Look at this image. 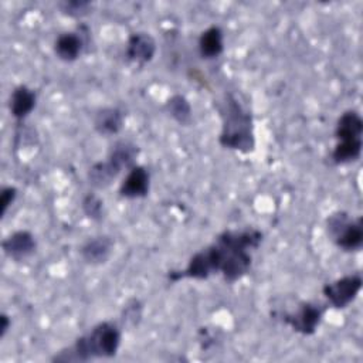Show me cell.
<instances>
[{
	"label": "cell",
	"instance_id": "obj_1",
	"mask_svg": "<svg viewBox=\"0 0 363 363\" xmlns=\"http://www.w3.org/2000/svg\"><path fill=\"white\" fill-rule=\"evenodd\" d=\"M262 240L264 233L255 227L224 230L211 244L196 251L183 269L169 271L167 279L170 282L204 281L214 274H221L225 282L234 284L250 272L252 252Z\"/></svg>",
	"mask_w": 363,
	"mask_h": 363
},
{
	"label": "cell",
	"instance_id": "obj_2",
	"mask_svg": "<svg viewBox=\"0 0 363 363\" xmlns=\"http://www.w3.org/2000/svg\"><path fill=\"white\" fill-rule=\"evenodd\" d=\"M122 343V328L113 320H102L94 325L71 345L51 356L55 363H82L116 356Z\"/></svg>",
	"mask_w": 363,
	"mask_h": 363
},
{
	"label": "cell",
	"instance_id": "obj_3",
	"mask_svg": "<svg viewBox=\"0 0 363 363\" xmlns=\"http://www.w3.org/2000/svg\"><path fill=\"white\" fill-rule=\"evenodd\" d=\"M221 130L218 143L224 149L248 155L255 149L254 121L251 112L234 94H225L220 105Z\"/></svg>",
	"mask_w": 363,
	"mask_h": 363
},
{
	"label": "cell",
	"instance_id": "obj_4",
	"mask_svg": "<svg viewBox=\"0 0 363 363\" xmlns=\"http://www.w3.org/2000/svg\"><path fill=\"white\" fill-rule=\"evenodd\" d=\"M326 234L330 241L343 252L360 251L363 245L362 217H352L345 210H336L326 217Z\"/></svg>",
	"mask_w": 363,
	"mask_h": 363
},
{
	"label": "cell",
	"instance_id": "obj_5",
	"mask_svg": "<svg viewBox=\"0 0 363 363\" xmlns=\"http://www.w3.org/2000/svg\"><path fill=\"white\" fill-rule=\"evenodd\" d=\"M326 305L313 301H301L292 311H279L274 313L279 320L302 336H312L323 320Z\"/></svg>",
	"mask_w": 363,
	"mask_h": 363
},
{
	"label": "cell",
	"instance_id": "obj_6",
	"mask_svg": "<svg viewBox=\"0 0 363 363\" xmlns=\"http://www.w3.org/2000/svg\"><path fill=\"white\" fill-rule=\"evenodd\" d=\"M363 279L359 272L342 275L322 286L326 303L335 309H345L352 305L362 291Z\"/></svg>",
	"mask_w": 363,
	"mask_h": 363
},
{
	"label": "cell",
	"instance_id": "obj_7",
	"mask_svg": "<svg viewBox=\"0 0 363 363\" xmlns=\"http://www.w3.org/2000/svg\"><path fill=\"white\" fill-rule=\"evenodd\" d=\"M157 51L155 37L147 31H133L125 41V58L129 64L145 67L149 64Z\"/></svg>",
	"mask_w": 363,
	"mask_h": 363
},
{
	"label": "cell",
	"instance_id": "obj_8",
	"mask_svg": "<svg viewBox=\"0 0 363 363\" xmlns=\"http://www.w3.org/2000/svg\"><path fill=\"white\" fill-rule=\"evenodd\" d=\"M37 240L30 230H16L6 235L1 241L3 254L14 262L28 259L31 255H34Z\"/></svg>",
	"mask_w": 363,
	"mask_h": 363
},
{
	"label": "cell",
	"instance_id": "obj_9",
	"mask_svg": "<svg viewBox=\"0 0 363 363\" xmlns=\"http://www.w3.org/2000/svg\"><path fill=\"white\" fill-rule=\"evenodd\" d=\"M150 191V173L142 164H135L130 167L122 182L119 183L118 193L122 199L138 200L145 199Z\"/></svg>",
	"mask_w": 363,
	"mask_h": 363
},
{
	"label": "cell",
	"instance_id": "obj_10",
	"mask_svg": "<svg viewBox=\"0 0 363 363\" xmlns=\"http://www.w3.org/2000/svg\"><path fill=\"white\" fill-rule=\"evenodd\" d=\"M125 126V112L119 106H101L92 119L94 130L102 138H112L122 132Z\"/></svg>",
	"mask_w": 363,
	"mask_h": 363
},
{
	"label": "cell",
	"instance_id": "obj_11",
	"mask_svg": "<svg viewBox=\"0 0 363 363\" xmlns=\"http://www.w3.org/2000/svg\"><path fill=\"white\" fill-rule=\"evenodd\" d=\"M113 240L108 234H98L89 237L79 248V255L82 261L88 265L98 267L111 258L113 252Z\"/></svg>",
	"mask_w": 363,
	"mask_h": 363
},
{
	"label": "cell",
	"instance_id": "obj_12",
	"mask_svg": "<svg viewBox=\"0 0 363 363\" xmlns=\"http://www.w3.org/2000/svg\"><path fill=\"white\" fill-rule=\"evenodd\" d=\"M37 105V92L26 84H18L13 88L9 96V112L21 125Z\"/></svg>",
	"mask_w": 363,
	"mask_h": 363
},
{
	"label": "cell",
	"instance_id": "obj_13",
	"mask_svg": "<svg viewBox=\"0 0 363 363\" xmlns=\"http://www.w3.org/2000/svg\"><path fill=\"white\" fill-rule=\"evenodd\" d=\"M84 44L85 41L81 31H62L55 37L52 51L60 61L74 62L82 55Z\"/></svg>",
	"mask_w": 363,
	"mask_h": 363
},
{
	"label": "cell",
	"instance_id": "obj_14",
	"mask_svg": "<svg viewBox=\"0 0 363 363\" xmlns=\"http://www.w3.org/2000/svg\"><path fill=\"white\" fill-rule=\"evenodd\" d=\"M140 149L136 143L128 139H119L116 140L108 152L106 159L121 172L126 173L130 167L138 164Z\"/></svg>",
	"mask_w": 363,
	"mask_h": 363
},
{
	"label": "cell",
	"instance_id": "obj_15",
	"mask_svg": "<svg viewBox=\"0 0 363 363\" xmlns=\"http://www.w3.org/2000/svg\"><path fill=\"white\" fill-rule=\"evenodd\" d=\"M197 50L203 60H216L224 52V33L220 26H208L197 40Z\"/></svg>",
	"mask_w": 363,
	"mask_h": 363
},
{
	"label": "cell",
	"instance_id": "obj_16",
	"mask_svg": "<svg viewBox=\"0 0 363 363\" xmlns=\"http://www.w3.org/2000/svg\"><path fill=\"white\" fill-rule=\"evenodd\" d=\"M335 139L336 140H352L362 139L363 135V118L356 109L343 111L335 123Z\"/></svg>",
	"mask_w": 363,
	"mask_h": 363
},
{
	"label": "cell",
	"instance_id": "obj_17",
	"mask_svg": "<svg viewBox=\"0 0 363 363\" xmlns=\"http://www.w3.org/2000/svg\"><path fill=\"white\" fill-rule=\"evenodd\" d=\"M121 174V172L108 160H98L92 163L86 172V179L89 186L96 190H104L109 187Z\"/></svg>",
	"mask_w": 363,
	"mask_h": 363
},
{
	"label": "cell",
	"instance_id": "obj_18",
	"mask_svg": "<svg viewBox=\"0 0 363 363\" xmlns=\"http://www.w3.org/2000/svg\"><path fill=\"white\" fill-rule=\"evenodd\" d=\"M363 149V140L362 139H352V140H336L332 152H330V160L336 166L350 164L360 159Z\"/></svg>",
	"mask_w": 363,
	"mask_h": 363
},
{
	"label": "cell",
	"instance_id": "obj_19",
	"mask_svg": "<svg viewBox=\"0 0 363 363\" xmlns=\"http://www.w3.org/2000/svg\"><path fill=\"white\" fill-rule=\"evenodd\" d=\"M164 109L169 116L182 126H187L193 119V108L190 101L183 94H173L164 102Z\"/></svg>",
	"mask_w": 363,
	"mask_h": 363
},
{
	"label": "cell",
	"instance_id": "obj_20",
	"mask_svg": "<svg viewBox=\"0 0 363 363\" xmlns=\"http://www.w3.org/2000/svg\"><path fill=\"white\" fill-rule=\"evenodd\" d=\"M81 210L88 220L99 223V221H102V218L105 216V203H104L102 197L94 190V191L86 193L82 197Z\"/></svg>",
	"mask_w": 363,
	"mask_h": 363
},
{
	"label": "cell",
	"instance_id": "obj_21",
	"mask_svg": "<svg viewBox=\"0 0 363 363\" xmlns=\"http://www.w3.org/2000/svg\"><path fill=\"white\" fill-rule=\"evenodd\" d=\"M57 7L64 16L79 18L92 10V3L86 0H62L57 4Z\"/></svg>",
	"mask_w": 363,
	"mask_h": 363
},
{
	"label": "cell",
	"instance_id": "obj_22",
	"mask_svg": "<svg viewBox=\"0 0 363 363\" xmlns=\"http://www.w3.org/2000/svg\"><path fill=\"white\" fill-rule=\"evenodd\" d=\"M142 309H143V305L140 303L139 299H135V298L129 299L123 306V312H122L123 325H128V326L138 325V322L142 318Z\"/></svg>",
	"mask_w": 363,
	"mask_h": 363
},
{
	"label": "cell",
	"instance_id": "obj_23",
	"mask_svg": "<svg viewBox=\"0 0 363 363\" xmlns=\"http://www.w3.org/2000/svg\"><path fill=\"white\" fill-rule=\"evenodd\" d=\"M17 194H18V190L16 186L7 184L1 187V191H0V216L1 217H4L9 208L14 204Z\"/></svg>",
	"mask_w": 363,
	"mask_h": 363
},
{
	"label": "cell",
	"instance_id": "obj_24",
	"mask_svg": "<svg viewBox=\"0 0 363 363\" xmlns=\"http://www.w3.org/2000/svg\"><path fill=\"white\" fill-rule=\"evenodd\" d=\"M10 329H11V318L6 312H3L0 315V339L1 340L6 337V335Z\"/></svg>",
	"mask_w": 363,
	"mask_h": 363
}]
</instances>
